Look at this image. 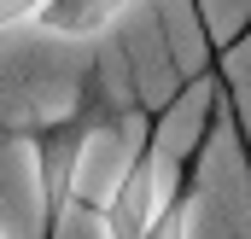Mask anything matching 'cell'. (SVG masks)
Returning a JSON list of instances; mask_svg holds the SVG:
<instances>
[{
    "label": "cell",
    "mask_w": 251,
    "mask_h": 239,
    "mask_svg": "<svg viewBox=\"0 0 251 239\" xmlns=\"http://www.w3.org/2000/svg\"><path fill=\"white\" fill-rule=\"evenodd\" d=\"M222 59H228V53L216 47V64H222ZM216 64H210V76H216ZM216 128H222V88H216V99L204 105L199 134H193V146L181 152L176 175L164 181V198H158V210H152V222H146L140 239H193V216H199V192H204V164H210Z\"/></svg>",
    "instance_id": "3"
},
{
    "label": "cell",
    "mask_w": 251,
    "mask_h": 239,
    "mask_svg": "<svg viewBox=\"0 0 251 239\" xmlns=\"http://www.w3.org/2000/svg\"><path fill=\"white\" fill-rule=\"evenodd\" d=\"M111 122L100 88H82V99L64 111V117H41V122H18L12 140L29 146L35 158V198H41V239H59L64 210L76 204L82 175H88V152L100 140V128Z\"/></svg>",
    "instance_id": "1"
},
{
    "label": "cell",
    "mask_w": 251,
    "mask_h": 239,
    "mask_svg": "<svg viewBox=\"0 0 251 239\" xmlns=\"http://www.w3.org/2000/svg\"><path fill=\"white\" fill-rule=\"evenodd\" d=\"M0 239H6V234H0Z\"/></svg>",
    "instance_id": "7"
},
{
    "label": "cell",
    "mask_w": 251,
    "mask_h": 239,
    "mask_svg": "<svg viewBox=\"0 0 251 239\" xmlns=\"http://www.w3.org/2000/svg\"><path fill=\"white\" fill-rule=\"evenodd\" d=\"M216 82H222V105H228V117H234V140H240V158H246L251 169V128H246V111H240V99H234V88H228V76L216 70Z\"/></svg>",
    "instance_id": "6"
},
{
    "label": "cell",
    "mask_w": 251,
    "mask_h": 239,
    "mask_svg": "<svg viewBox=\"0 0 251 239\" xmlns=\"http://www.w3.org/2000/svg\"><path fill=\"white\" fill-rule=\"evenodd\" d=\"M128 6H134V0H47L29 29H41V35H53V41H94V35H105L111 24H123Z\"/></svg>",
    "instance_id": "4"
},
{
    "label": "cell",
    "mask_w": 251,
    "mask_h": 239,
    "mask_svg": "<svg viewBox=\"0 0 251 239\" xmlns=\"http://www.w3.org/2000/svg\"><path fill=\"white\" fill-rule=\"evenodd\" d=\"M193 76L164 99V105H152L146 117H140V140L123 152V164L111 169V181L100 187V198H94V216H100V239H140L146 234V222H152V210H158V198H164V122L176 117V105L187 99Z\"/></svg>",
    "instance_id": "2"
},
{
    "label": "cell",
    "mask_w": 251,
    "mask_h": 239,
    "mask_svg": "<svg viewBox=\"0 0 251 239\" xmlns=\"http://www.w3.org/2000/svg\"><path fill=\"white\" fill-rule=\"evenodd\" d=\"M41 6H47V0H0V35H12V29H29Z\"/></svg>",
    "instance_id": "5"
}]
</instances>
